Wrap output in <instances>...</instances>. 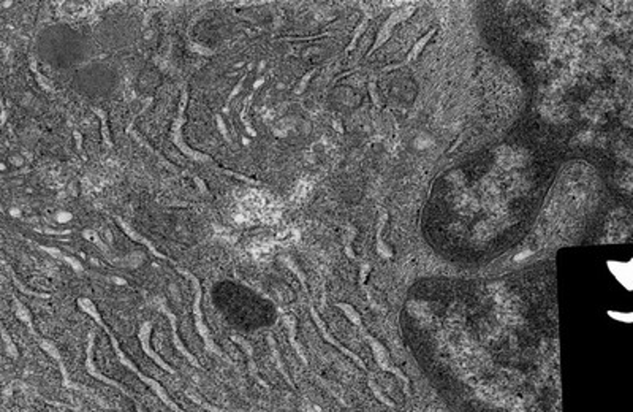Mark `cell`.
<instances>
[{"instance_id": "cell-1", "label": "cell", "mask_w": 633, "mask_h": 412, "mask_svg": "<svg viewBox=\"0 0 633 412\" xmlns=\"http://www.w3.org/2000/svg\"><path fill=\"white\" fill-rule=\"evenodd\" d=\"M187 99H189L187 91L184 89V91H182V97H181V103H179V114H178V119H176V121H174V124H173V135H171L173 143H174L176 146H178V148H179L184 154H186L187 157L192 159V160H196V162H209V160H211V157L208 156V154H203V152H198V151L190 149L189 146L186 144V141H184V139H182L184 113H186Z\"/></svg>"}, {"instance_id": "cell-2", "label": "cell", "mask_w": 633, "mask_h": 412, "mask_svg": "<svg viewBox=\"0 0 633 412\" xmlns=\"http://www.w3.org/2000/svg\"><path fill=\"white\" fill-rule=\"evenodd\" d=\"M92 111L97 114L101 119V135H103V141H105L106 146H113L111 137H109V130H108V114L105 111H101L100 108H92Z\"/></svg>"}, {"instance_id": "cell-3", "label": "cell", "mask_w": 633, "mask_h": 412, "mask_svg": "<svg viewBox=\"0 0 633 412\" xmlns=\"http://www.w3.org/2000/svg\"><path fill=\"white\" fill-rule=\"evenodd\" d=\"M116 219H117V222H119V225H121V229H124L125 232H127V235H130V238H133V240H136V241H139V242H143V244H146V246H149V249H151V251H152V252H156V254H158V252L156 251V249H154V247H152V244H151V242H149V241H147V240H144V238H141V235H138L136 232H133V230H131V229H130V227H128L127 224H125V222H124V220H122L121 217H116Z\"/></svg>"}, {"instance_id": "cell-4", "label": "cell", "mask_w": 633, "mask_h": 412, "mask_svg": "<svg viewBox=\"0 0 633 412\" xmlns=\"http://www.w3.org/2000/svg\"><path fill=\"white\" fill-rule=\"evenodd\" d=\"M31 69H32V71H33V75H35V78H36V81H38V84L43 87V89H46V91H53L54 87H53V83L46 78V76H43L41 73L38 71V69H36V64H35V61L32 62V65H31Z\"/></svg>"}, {"instance_id": "cell-5", "label": "cell", "mask_w": 633, "mask_h": 412, "mask_svg": "<svg viewBox=\"0 0 633 412\" xmlns=\"http://www.w3.org/2000/svg\"><path fill=\"white\" fill-rule=\"evenodd\" d=\"M83 235H84V238H87V240H91V241H94V242H97V244L103 249V251H106V246L103 244L101 242V240L98 238V235H97V232H94V230H84L83 232Z\"/></svg>"}, {"instance_id": "cell-6", "label": "cell", "mask_w": 633, "mask_h": 412, "mask_svg": "<svg viewBox=\"0 0 633 412\" xmlns=\"http://www.w3.org/2000/svg\"><path fill=\"white\" fill-rule=\"evenodd\" d=\"M216 119H217V127H219V132L223 135L225 141H226V143H231V138H230V135H228V132H226V127H225V124H223L222 116L217 114V116H216Z\"/></svg>"}, {"instance_id": "cell-7", "label": "cell", "mask_w": 633, "mask_h": 412, "mask_svg": "<svg viewBox=\"0 0 633 412\" xmlns=\"http://www.w3.org/2000/svg\"><path fill=\"white\" fill-rule=\"evenodd\" d=\"M244 81H246V76H242V78H241V81H239V83L236 84V87H234V89L231 91V94H230V97H228V100H226V106H225V109H223V111H225V113L228 111V105H230V102H231V100L234 99V95H238V94H239V91L242 89V84H244Z\"/></svg>"}, {"instance_id": "cell-8", "label": "cell", "mask_w": 633, "mask_h": 412, "mask_svg": "<svg viewBox=\"0 0 633 412\" xmlns=\"http://www.w3.org/2000/svg\"><path fill=\"white\" fill-rule=\"evenodd\" d=\"M71 219V214L70 212H59L57 214V220H59V224H63V222H67V220H70Z\"/></svg>"}, {"instance_id": "cell-9", "label": "cell", "mask_w": 633, "mask_h": 412, "mask_svg": "<svg viewBox=\"0 0 633 412\" xmlns=\"http://www.w3.org/2000/svg\"><path fill=\"white\" fill-rule=\"evenodd\" d=\"M75 138H76V148L81 151V148H83V137H81L79 132H75Z\"/></svg>"}, {"instance_id": "cell-10", "label": "cell", "mask_w": 633, "mask_h": 412, "mask_svg": "<svg viewBox=\"0 0 633 412\" xmlns=\"http://www.w3.org/2000/svg\"><path fill=\"white\" fill-rule=\"evenodd\" d=\"M195 181H196V184H200V189L203 190V192H208V190H206V187H204V184H203V181H201L200 178H196Z\"/></svg>"}]
</instances>
